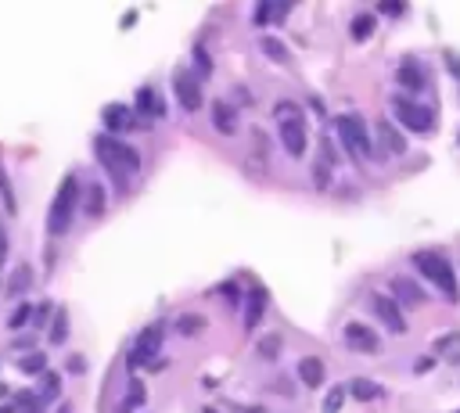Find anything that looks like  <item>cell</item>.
Returning a JSON list of instances; mask_svg holds the SVG:
<instances>
[{"mask_svg":"<svg viewBox=\"0 0 460 413\" xmlns=\"http://www.w3.org/2000/svg\"><path fill=\"white\" fill-rule=\"evenodd\" d=\"M94 155H97V162L104 165V172L115 180V187H119V191H126L133 184V176L141 172L137 148L126 144V141H119V137H111V133L94 137Z\"/></svg>","mask_w":460,"mask_h":413,"instance_id":"obj_1","label":"cell"},{"mask_svg":"<svg viewBox=\"0 0 460 413\" xmlns=\"http://www.w3.org/2000/svg\"><path fill=\"white\" fill-rule=\"evenodd\" d=\"M80 209V180L76 172L62 176V184H58V194L50 202V212H47V233H54V238H62V233L72 226V216Z\"/></svg>","mask_w":460,"mask_h":413,"instance_id":"obj_2","label":"cell"},{"mask_svg":"<svg viewBox=\"0 0 460 413\" xmlns=\"http://www.w3.org/2000/svg\"><path fill=\"white\" fill-rule=\"evenodd\" d=\"M277 137L284 144V151L292 155V158H302L306 155V115L299 104L292 101H280L277 104Z\"/></svg>","mask_w":460,"mask_h":413,"instance_id":"obj_3","label":"cell"},{"mask_svg":"<svg viewBox=\"0 0 460 413\" xmlns=\"http://www.w3.org/2000/svg\"><path fill=\"white\" fill-rule=\"evenodd\" d=\"M414 266H417V273H425V277L446 294V302H460L456 273H453V266H449L439 252H414Z\"/></svg>","mask_w":460,"mask_h":413,"instance_id":"obj_4","label":"cell"},{"mask_svg":"<svg viewBox=\"0 0 460 413\" xmlns=\"http://www.w3.org/2000/svg\"><path fill=\"white\" fill-rule=\"evenodd\" d=\"M334 130H338L341 144L353 151V158H367V155H374V144H371V133H367L363 115H353V111L338 115V119H334Z\"/></svg>","mask_w":460,"mask_h":413,"instance_id":"obj_5","label":"cell"},{"mask_svg":"<svg viewBox=\"0 0 460 413\" xmlns=\"http://www.w3.org/2000/svg\"><path fill=\"white\" fill-rule=\"evenodd\" d=\"M392 108H395V115H399V123L407 126V130H414V133H432V126H435V119H432V111L428 108H421V104H414V101H407V97H392Z\"/></svg>","mask_w":460,"mask_h":413,"instance_id":"obj_6","label":"cell"},{"mask_svg":"<svg viewBox=\"0 0 460 413\" xmlns=\"http://www.w3.org/2000/svg\"><path fill=\"white\" fill-rule=\"evenodd\" d=\"M371 309H374V316H378L392 334H407V316H402V309H399L395 299H388V294L374 291V294H371Z\"/></svg>","mask_w":460,"mask_h":413,"instance_id":"obj_7","label":"cell"},{"mask_svg":"<svg viewBox=\"0 0 460 413\" xmlns=\"http://www.w3.org/2000/svg\"><path fill=\"white\" fill-rule=\"evenodd\" d=\"M341 338H345V345H349L353 352H363V356H374V352H381V341H378V334H374L367 324H360V320L345 324Z\"/></svg>","mask_w":460,"mask_h":413,"instance_id":"obj_8","label":"cell"},{"mask_svg":"<svg viewBox=\"0 0 460 413\" xmlns=\"http://www.w3.org/2000/svg\"><path fill=\"white\" fill-rule=\"evenodd\" d=\"M158 345H162V324H148L141 334H137V345H133V352H130V370L133 367H141V363H148L155 352H158Z\"/></svg>","mask_w":460,"mask_h":413,"instance_id":"obj_9","label":"cell"},{"mask_svg":"<svg viewBox=\"0 0 460 413\" xmlns=\"http://www.w3.org/2000/svg\"><path fill=\"white\" fill-rule=\"evenodd\" d=\"M172 90H177V101H180L187 111H198V108H202V87H198V79H195L187 69H177V76H172Z\"/></svg>","mask_w":460,"mask_h":413,"instance_id":"obj_10","label":"cell"},{"mask_svg":"<svg viewBox=\"0 0 460 413\" xmlns=\"http://www.w3.org/2000/svg\"><path fill=\"white\" fill-rule=\"evenodd\" d=\"M266 302H270V294L266 287H252L248 291V299H245V331H256L263 313H266Z\"/></svg>","mask_w":460,"mask_h":413,"instance_id":"obj_11","label":"cell"},{"mask_svg":"<svg viewBox=\"0 0 460 413\" xmlns=\"http://www.w3.org/2000/svg\"><path fill=\"white\" fill-rule=\"evenodd\" d=\"M295 374H299V381H302L306 388H320V385H324L327 367H324V360H320V356H302V360H299V367H295Z\"/></svg>","mask_w":460,"mask_h":413,"instance_id":"obj_12","label":"cell"},{"mask_svg":"<svg viewBox=\"0 0 460 413\" xmlns=\"http://www.w3.org/2000/svg\"><path fill=\"white\" fill-rule=\"evenodd\" d=\"M212 126H216V133H223V137H234V133H238V111L230 108L226 101H216V104H212Z\"/></svg>","mask_w":460,"mask_h":413,"instance_id":"obj_13","label":"cell"},{"mask_svg":"<svg viewBox=\"0 0 460 413\" xmlns=\"http://www.w3.org/2000/svg\"><path fill=\"white\" fill-rule=\"evenodd\" d=\"M137 111L148 115V119H162V115H165V104H162L155 87H141L137 90Z\"/></svg>","mask_w":460,"mask_h":413,"instance_id":"obj_14","label":"cell"},{"mask_svg":"<svg viewBox=\"0 0 460 413\" xmlns=\"http://www.w3.org/2000/svg\"><path fill=\"white\" fill-rule=\"evenodd\" d=\"M395 83L402 90H410V94H421L425 90V72L417 69V62H402L399 72H395Z\"/></svg>","mask_w":460,"mask_h":413,"instance_id":"obj_15","label":"cell"},{"mask_svg":"<svg viewBox=\"0 0 460 413\" xmlns=\"http://www.w3.org/2000/svg\"><path fill=\"white\" fill-rule=\"evenodd\" d=\"M392 291H395V299L407 302V306H421V302H425V291H421L414 280H407V277H395V280H392Z\"/></svg>","mask_w":460,"mask_h":413,"instance_id":"obj_16","label":"cell"},{"mask_svg":"<svg viewBox=\"0 0 460 413\" xmlns=\"http://www.w3.org/2000/svg\"><path fill=\"white\" fill-rule=\"evenodd\" d=\"M378 144H381L388 155H402V151H407V141H402V133H399L395 126H388V123H378Z\"/></svg>","mask_w":460,"mask_h":413,"instance_id":"obj_17","label":"cell"},{"mask_svg":"<svg viewBox=\"0 0 460 413\" xmlns=\"http://www.w3.org/2000/svg\"><path fill=\"white\" fill-rule=\"evenodd\" d=\"M345 392H353L360 402H381L385 399V388L381 385H374V381H367V378H356L349 388H345Z\"/></svg>","mask_w":460,"mask_h":413,"instance_id":"obj_18","label":"cell"},{"mask_svg":"<svg viewBox=\"0 0 460 413\" xmlns=\"http://www.w3.org/2000/svg\"><path fill=\"white\" fill-rule=\"evenodd\" d=\"M40 402L47 406L50 399H58V395H62V374H54V370H43V381H40Z\"/></svg>","mask_w":460,"mask_h":413,"instance_id":"obj_19","label":"cell"},{"mask_svg":"<svg viewBox=\"0 0 460 413\" xmlns=\"http://www.w3.org/2000/svg\"><path fill=\"white\" fill-rule=\"evenodd\" d=\"M83 209H87V216H94V219L108 209V194H104L101 184H90V187H87V205H83Z\"/></svg>","mask_w":460,"mask_h":413,"instance_id":"obj_20","label":"cell"},{"mask_svg":"<svg viewBox=\"0 0 460 413\" xmlns=\"http://www.w3.org/2000/svg\"><path fill=\"white\" fill-rule=\"evenodd\" d=\"M126 115H130V108H123V104H108V108H104V126H108V130H126V126H130Z\"/></svg>","mask_w":460,"mask_h":413,"instance_id":"obj_21","label":"cell"},{"mask_svg":"<svg viewBox=\"0 0 460 413\" xmlns=\"http://www.w3.org/2000/svg\"><path fill=\"white\" fill-rule=\"evenodd\" d=\"M65 338H69V313L58 309L54 324H50V345H65Z\"/></svg>","mask_w":460,"mask_h":413,"instance_id":"obj_22","label":"cell"},{"mask_svg":"<svg viewBox=\"0 0 460 413\" xmlns=\"http://www.w3.org/2000/svg\"><path fill=\"white\" fill-rule=\"evenodd\" d=\"M259 47H263V54H270L273 62H280V65L288 62V57H292V54H288V47H284L277 36H263V40H259Z\"/></svg>","mask_w":460,"mask_h":413,"instance_id":"obj_23","label":"cell"},{"mask_svg":"<svg viewBox=\"0 0 460 413\" xmlns=\"http://www.w3.org/2000/svg\"><path fill=\"white\" fill-rule=\"evenodd\" d=\"M29 280H33V270H29L26 263H18L15 273H11V280H8V291H11V294H15V291L22 294V291H29Z\"/></svg>","mask_w":460,"mask_h":413,"instance_id":"obj_24","label":"cell"},{"mask_svg":"<svg viewBox=\"0 0 460 413\" xmlns=\"http://www.w3.org/2000/svg\"><path fill=\"white\" fill-rule=\"evenodd\" d=\"M177 331H180L184 338H187V334H202V331H205V316H202V313H187V316L177 320Z\"/></svg>","mask_w":460,"mask_h":413,"instance_id":"obj_25","label":"cell"},{"mask_svg":"<svg viewBox=\"0 0 460 413\" xmlns=\"http://www.w3.org/2000/svg\"><path fill=\"white\" fill-rule=\"evenodd\" d=\"M18 370L22 374H43L47 370V356H43V352H29V356L18 360Z\"/></svg>","mask_w":460,"mask_h":413,"instance_id":"obj_26","label":"cell"},{"mask_svg":"<svg viewBox=\"0 0 460 413\" xmlns=\"http://www.w3.org/2000/svg\"><path fill=\"white\" fill-rule=\"evenodd\" d=\"M349 33H353V40H360V43L371 40V33H374V15H356Z\"/></svg>","mask_w":460,"mask_h":413,"instance_id":"obj_27","label":"cell"},{"mask_svg":"<svg viewBox=\"0 0 460 413\" xmlns=\"http://www.w3.org/2000/svg\"><path fill=\"white\" fill-rule=\"evenodd\" d=\"M137 406H144V385L133 378V381H130V395L123 399V409H119V413H130V409H137Z\"/></svg>","mask_w":460,"mask_h":413,"instance_id":"obj_28","label":"cell"},{"mask_svg":"<svg viewBox=\"0 0 460 413\" xmlns=\"http://www.w3.org/2000/svg\"><path fill=\"white\" fill-rule=\"evenodd\" d=\"M0 194H4V209L15 212L18 202H15V191H11V180H8V172H4V162H0Z\"/></svg>","mask_w":460,"mask_h":413,"instance_id":"obj_29","label":"cell"},{"mask_svg":"<svg viewBox=\"0 0 460 413\" xmlns=\"http://www.w3.org/2000/svg\"><path fill=\"white\" fill-rule=\"evenodd\" d=\"M341 402H345V388H341V385H334V388L324 395V413H338V409H341Z\"/></svg>","mask_w":460,"mask_h":413,"instance_id":"obj_30","label":"cell"},{"mask_svg":"<svg viewBox=\"0 0 460 413\" xmlns=\"http://www.w3.org/2000/svg\"><path fill=\"white\" fill-rule=\"evenodd\" d=\"M29 316H33V306H18L11 316H8V327L15 331V327H22V324H29Z\"/></svg>","mask_w":460,"mask_h":413,"instance_id":"obj_31","label":"cell"},{"mask_svg":"<svg viewBox=\"0 0 460 413\" xmlns=\"http://www.w3.org/2000/svg\"><path fill=\"white\" fill-rule=\"evenodd\" d=\"M259 352H263V356H277V352H280V338H277V334H266V338L259 341Z\"/></svg>","mask_w":460,"mask_h":413,"instance_id":"obj_32","label":"cell"},{"mask_svg":"<svg viewBox=\"0 0 460 413\" xmlns=\"http://www.w3.org/2000/svg\"><path fill=\"white\" fill-rule=\"evenodd\" d=\"M378 11H381V15H402L407 8H402V4H388V0H381V4H378Z\"/></svg>","mask_w":460,"mask_h":413,"instance_id":"obj_33","label":"cell"},{"mask_svg":"<svg viewBox=\"0 0 460 413\" xmlns=\"http://www.w3.org/2000/svg\"><path fill=\"white\" fill-rule=\"evenodd\" d=\"M8 259V230H4V223H0V263Z\"/></svg>","mask_w":460,"mask_h":413,"instance_id":"obj_34","label":"cell"},{"mask_svg":"<svg viewBox=\"0 0 460 413\" xmlns=\"http://www.w3.org/2000/svg\"><path fill=\"white\" fill-rule=\"evenodd\" d=\"M453 341H460V334H446V338H439V341H435V352H442V348L453 345Z\"/></svg>","mask_w":460,"mask_h":413,"instance_id":"obj_35","label":"cell"},{"mask_svg":"<svg viewBox=\"0 0 460 413\" xmlns=\"http://www.w3.org/2000/svg\"><path fill=\"white\" fill-rule=\"evenodd\" d=\"M195 57H198V69H202V72H209V57H205V50H202V47L195 50Z\"/></svg>","mask_w":460,"mask_h":413,"instance_id":"obj_36","label":"cell"},{"mask_svg":"<svg viewBox=\"0 0 460 413\" xmlns=\"http://www.w3.org/2000/svg\"><path fill=\"white\" fill-rule=\"evenodd\" d=\"M270 11H273L270 4H259V11H256V22H266V18H270Z\"/></svg>","mask_w":460,"mask_h":413,"instance_id":"obj_37","label":"cell"},{"mask_svg":"<svg viewBox=\"0 0 460 413\" xmlns=\"http://www.w3.org/2000/svg\"><path fill=\"white\" fill-rule=\"evenodd\" d=\"M36 313H40V316H36V320H40V324H47V313H50V306H47V302H43V306H40V309H36Z\"/></svg>","mask_w":460,"mask_h":413,"instance_id":"obj_38","label":"cell"},{"mask_svg":"<svg viewBox=\"0 0 460 413\" xmlns=\"http://www.w3.org/2000/svg\"><path fill=\"white\" fill-rule=\"evenodd\" d=\"M0 413H15V402H0Z\"/></svg>","mask_w":460,"mask_h":413,"instance_id":"obj_39","label":"cell"},{"mask_svg":"<svg viewBox=\"0 0 460 413\" xmlns=\"http://www.w3.org/2000/svg\"><path fill=\"white\" fill-rule=\"evenodd\" d=\"M241 413H263V409H241Z\"/></svg>","mask_w":460,"mask_h":413,"instance_id":"obj_40","label":"cell"},{"mask_svg":"<svg viewBox=\"0 0 460 413\" xmlns=\"http://www.w3.org/2000/svg\"><path fill=\"white\" fill-rule=\"evenodd\" d=\"M205 413H212V409H205Z\"/></svg>","mask_w":460,"mask_h":413,"instance_id":"obj_41","label":"cell"}]
</instances>
